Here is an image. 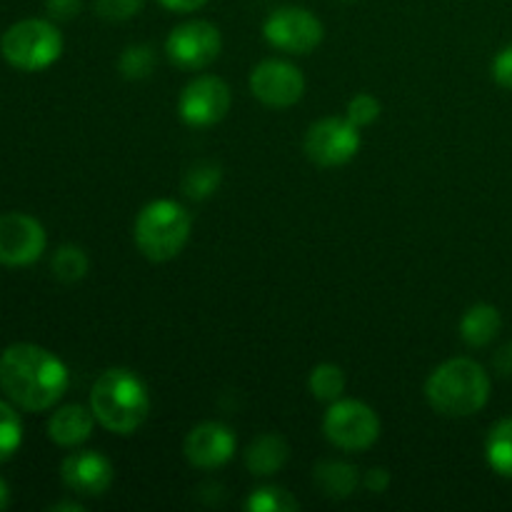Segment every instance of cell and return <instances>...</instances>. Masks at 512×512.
I'll return each instance as SVG.
<instances>
[{
    "label": "cell",
    "instance_id": "7c38bea8",
    "mask_svg": "<svg viewBox=\"0 0 512 512\" xmlns=\"http://www.w3.org/2000/svg\"><path fill=\"white\" fill-rule=\"evenodd\" d=\"M48 235L45 228L28 213L0 215V265L25 268L43 258Z\"/></svg>",
    "mask_w": 512,
    "mask_h": 512
},
{
    "label": "cell",
    "instance_id": "8992f818",
    "mask_svg": "<svg viewBox=\"0 0 512 512\" xmlns=\"http://www.w3.org/2000/svg\"><path fill=\"white\" fill-rule=\"evenodd\" d=\"M323 433L333 448L343 453H363L380 440V418L363 400L340 398L325 410Z\"/></svg>",
    "mask_w": 512,
    "mask_h": 512
},
{
    "label": "cell",
    "instance_id": "3957f363",
    "mask_svg": "<svg viewBox=\"0 0 512 512\" xmlns=\"http://www.w3.org/2000/svg\"><path fill=\"white\" fill-rule=\"evenodd\" d=\"M490 375L470 358H450L425 380L428 405L443 418H470L490 400Z\"/></svg>",
    "mask_w": 512,
    "mask_h": 512
},
{
    "label": "cell",
    "instance_id": "e0dca14e",
    "mask_svg": "<svg viewBox=\"0 0 512 512\" xmlns=\"http://www.w3.org/2000/svg\"><path fill=\"white\" fill-rule=\"evenodd\" d=\"M313 480L320 493L330 500H345L363 485V475L345 460H320L313 470Z\"/></svg>",
    "mask_w": 512,
    "mask_h": 512
},
{
    "label": "cell",
    "instance_id": "4dcf8cb0",
    "mask_svg": "<svg viewBox=\"0 0 512 512\" xmlns=\"http://www.w3.org/2000/svg\"><path fill=\"white\" fill-rule=\"evenodd\" d=\"M493 368L503 378H512V343H505L503 348H498V353L493 355Z\"/></svg>",
    "mask_w": 512,
    "mask_h": 512
},
{
    "label": "cell",
    "instance_id": "4fadbf2b",
    "mask_svg": "<svg viewBox=\"0 0 512 512\" xmlns=\"http://www.w3.org/2000/svg\"><path fill=\"white\" fill-rule=\"evenodd\" d=\"M60 480L80 498H100L115 480V468L98 450H75L60 463Z\"/></svg>",
    "mask_w": 512,
    "mask_h": 512
},
{
    "label": "cell",
    "instance_id": "83f0119b",
    "mask_svg": "<svg viewBox=\"0 0 512 512\" xmlns=\"http://www.w3.org/2000/svg\"><path fill=\"white\" fill-rule=\"evenodd\" d=\"M490 73H493V80L500 88L512 90V43L495 55Z\"/></svg>",
    "mask_w": 512,
    "mask_h": 512
},
{
    "label": "cell",
    "instance_id": "f546056e",
    "mask_svg": "<svg viewBox=\"0 0 512 512\" xmlns=\"http://www.w3.org/2000/svg\"><path fill=\"white\" fill-rule=\"evenodd\" d=\"M363 488L373 495H383L390 488V473L385 468H370L363 475Z\"/></svg>",
    "mask_w": 512,
    "mask_h": 512
},
{
    "label": "cell",
    "instance_id": "9a60e30c",
    "mask_svg": "<svg viewBox=\"0 0 512 512\" xmlns=\"http://www.w3.org/2000/svg\"><path fill=\"white\" fill-rule=\"evenodd\" d=\"M93 410L85 405H63L48 420V438L60 448H80L93 435L95 428Z\"/></svg>",
    "mask_w": 512,
    "mask_h": 512
},
{
    "label": "cell",
    "instance_id": "6da1fadb",
    "mask_svg": "<svg viewBox=\"0 0 512 512\" xmlns=\"http://www.w3.org/2000/svg\"><path fill=\"white\" fill-rule=\"evenodd\" d=\"M68 365L35 343H15L0 355V390L20 410L43 413L68 393Z\"/></svg>",
    "mask_w": 512,
    "mask_h": 512
},
{
    "label": "cell",
    "instance_id": "1f68e13d",
    "mask_svg": "<svg viewBox=\"0 0 512 512\" xmlns=\"http://www.w3.org/2000/svg\"><path fill=\"white\" fill-rule=\"evenodd\" d=\"M165 10L170 13H195V10L203 8L208 0H158Z\"/></svg>",
    "mask_w": 512,
    "mask_h": 512
},
{
    "label": "cell",
    "instance_id": "52a82bcc",
    "mask_svg": "<svg viewBox=\"0 0 512 512\" xmlns=\"http://www.w3.org/2000/svg\"><path fill=\"white\" fill-rule=\"evenodd\" d=\"M263 35L275 50H283L290 55H308L323 43L325 25L308 8L285 5V8L273 10L265 18Z\"/></svg>",
    "mask_w": 512,
    "mask_h": 512
},
{
    "label": "cell",
    "instance_id": "4316f807",
    "mask_svg": "<svg viewBox=\"0 0 512 512\" xmlns=\"http://www.w3.org/2000/svg\"><path fill=\"white\" fill-rule=\"evenodd\" d=\"M143 5L145 0H95L93 10L98 18L108 23H125V20H133L143 10Z\"/></svg>",
    "mask_w": 512,
    "mask_h": 512
},
{
    "label": "cell",
    "instance_id": "8fae6325",
    "mask_svg": "<svg viewBox=\"0 0 512 512\" xmlns=\"http://www.w3.org/2000/svg\"><path fill=\"white\" fill-rule=\"evenodd\" d=\"M250 93L268 108H293L305 95V75L288 60H263L250 70Z\"/></svg>",
    "mask_w": 512,
    "mask_h": 512
},
{
    "label": "cell",
    "instance_id": "44dd1931",
    "mask_svg": "<svg viewBox=\"0 0 512 512\" xmlns=\"http://www.w3.org/2000/svg\"><path fill=\"white\" fill-rule=\"evenodd\" d=\"M50 270H53V275L60 283L73 285L88 275L90 260L85 250L78 248V245H60L53 253V258H50Z\"/></svg>",
    "mask_w": 512,
    "mask_h": 512
},
{
    "label": "cell",
    "instance_id": "5bb4252c",
    "mask_svg": "<svg viewBox=\"0 0 512 512\" xmlns=\"http://www.w3.org/2000/svg\"><path fill=\"white\" fill-rule=\"evenodd\" d=\"M235 448H238V440L235 433L223 423H200L185 435L183 453L185 460L193 465L195 470H218L223 465H228L233 460Z\"/></svg>",
    "mask_w": 512,
    "mask_h": 512
},
{
    "label": "cell",
    "instance_id": "d6a6232c",
    "mask_svg": "<svg viewBox=\"0 0 512 512\" xmlns=\"http://www.w3.org/2000/svg\"><path fill=\"white\" fill-rule=\"evenodd\" d=\"M10 505V488L3 478H0V510H5Z\"/></svg>",
    "mask_w": 512,
    "mask_h": 512
},
{
    "label": "cell",
    "instance_id": "e575fe53",
    "mask_svg": "<svg viewBox=\"0 0 512 512\" xmlns=\"http://www.w3.org/2000/svg\"><path fill=\"white\" fill-rule=\"evenodd\" d=\"M345 3H358V0H345Z\"/></svg>",
    "mask_w": 512,
    "mask_h": 512
},
{
    "label": "cell",
    "instance_id": "ffe728a7",
    "mask_svg": "<svg viewBox=\"0 0 512 512\" xmlns=\"http://www.w3.org/2000/svg\"><path fill=\"white\" fill-rule=\"evenodd\" d=\"M223 180V168L213 160H198L183 175V193L190 200H208Z\"/></svg>",
    "mask_w": 512,
    "mask_h": 512
},
{
    "label": "cell",
    "instance_id": "277c9868",
    "mask_svg": "<svg viewBox=\"0 0 512 512\" xmlns=\"http://www.w3.org/2000/svg\"><path fill=\"white\" fill-rule=\"evenodd\" d=\"M193 233V218L178 200L160 198L145 205L133 225L135 248L150 263L178 258Z\"/></svg>",
    "mask_w": 512,
    "mask_h": 512
},
{
    "label": "cell",
    "instance_id": "f1b7e54d",
    "mask_svg": "<svg viewBox=\"0 0 512 512\" xmlns=\"http://www.w3.org/2000/svg\"><path fill=\"white\" fill-rule=\"evenodd\" d=\"M45 10L53 20H73L78 18L80 10H83V0H45Z\"/></svg>",
    "mask_w": 512,
    "mask_h": 512
},
{
    "label": "cell",
    "instance_id": "ba28073f",
    "mask_svg": "<svg viewBox=\"0 0 512 512\" xmlns=\"http://www.w3.org/2000/svg\"><path fill=\"white\" fill-rule=\"evenodd\" d=\"M360 128L350 123L348 118H320L305 130L303 150L310 163L320 168H338L350 163L360 150Z\"/></svg>",
    "mask_w": 512,
    "mask_h": 512
},
{
    "label": "cell",
    "instance_id": "9c48e42d",
    "mask_svg": "<svg viewBox=\"0 0 512 512\" xmlns=\"http://www.w3.org/2000/svg\"><path fill=\"white\" fill-rule=\"evenodd\" d=\"M223 35L210 20H185L170 30L165 55L180 70H203L218 60Z\"/></svg>",
    "mask_w": 512,
    "mask_h": 512
},
{
    "label": "cell",
    "instance_id": "d6986e66",
    "mask_svg": "<svg viewBox=\"0 0 512 512\" xmlns=\"http://www.w3.org/2000/svg\"><path fill=\"white\" fill-rule=\"evenodd\" d=\"M485 458L493 473L512 480V418H503L490 428L485 440Z\"/></svg>",
    "mask_w": 512,
    "mask_h": 512
},
{
    "label": "cell",
    "instance_id": "2e32d148",
    "mask_svg": "<svg viewBox=\"0 0 512 512\" xmlns=\"http://www.w3.org/2000/svg\"><path fill=\"white\" fill-rule=\"evenodd\" d=\"M290 458V445L283 435L278 433H263L248 445L243 460L245 468L255 478H270V475L280 473Z\"/></svg>",
    "mask_w": 512,
    "mask_h": 512
},
{
    "label": "cell",
    "instance_id": "5b68a950",
    "mask_svg": "<svg viewBox=\"0 0 512 512\" xmlns=\"http://www.w3.org/2000/svg\"><path fill=\"white\" fill-rule=\"evenodd\" d=\"M0 53L13 68L23 73H38L58 63L63 55V33L53 20H18L0 38Z\"/></svg>",
    "mask_w": 512,
    "mask_h": 512
},
{
    "label": "cell",
    "instance_id": "7a4b0ae2",
    "mask_svg": "<svg viewBox=\"0 0 512 512\" xmlns=\"http://www.w3.org/2000/svg\"><path fill=\"white\" fill-rule=\"evenodd\" d=\"M90 410L108 433L128 438L143 428L150 415L148 385L128 368L105 370L90 388Z\"/></svg>",
    "mask_w": 512,
    "mask_h": 512
},
{
    "label": "cell",
    "instance_id": "cb8c5ba5",
    "mask_svg": "<svg viewBox=\"0 0 512 512\" xmlns=\"http://www.w3.org/2000/svg\"><path fill=\"white\" fill-rule=\"evenodd\" d=\"M23 445V420L15 408L0 400V463L13 458Z\"/></svg>",
    "mask_w": 512,
    "mask_h": 512
},
{
    "label": "cell",
    "instance_id": "30bf717a",
    "mask_svg": "<svg viewBox=\"0 0 512 512\" xmlns=\"http://www.w3.org/2000/svg\"><path fill=\"white\" fill-rule=\"evenodd\" d=\"M233 105L230 85L218 75H198L183 88L178 98V115L190 128H213Z\"/></svg>",
    "mask_w": 512,
    "mask_h": 512
},
{
    "label": "cell",
    "instance_id": "484cf974",
    "mask_svg": "<svg viewBox=\"0 0 512 512\" xmlns=\"http://www.w3.org/2000/svg\"><path fill=\"white\" fill-rule=\"evenodd\" d=\"M380 113H383V105H380V100L370 93H358L355 98H350L348 108H345V118L353 125H358V128L373 125L375 120L380 118Z\"/></svg>",
    "mask_w": 512,
    "mask_h": 512
},
{
    "label": "cell",
    "instance_id": "7402d4cb",
    "mask_svg": "<svg viewBox=\"0 0 512 512\" xmlns=\"http://www.w3.org/2000/svg\"><path fill=\"white\" fill-rule=\"evenodd\" d=\"M308 388L320 403H335L345 393V373L333 363H320L310 370Z\"/></svg>",
    "mask_w": 512,
    "mask_h": 512
},
{
    "label": "cell",
    "instance_id": "603a6c76",
    "mask_svg": "<svg viewBox=\"0 0 512 512\" xmlns=\"http://www.w3.org/2000/svg\"><path fill=\"white\" fill-rule=\"evenodd\" d=\"M155 63V50L145 43H133L120 53L118 58V73L123 75L125 80H145L153 75Z\"/></svg>",
    "mask_w": 512,
    "mask_h": 512
},
{
    "label": "cell",
    "instance_id": "d4e9b609",
    "mask_svg": "<svg viewBox=\"0 0 512 512\" xmlns=\"http://www.w3.org/2000/svg\"><path fill=\"white\" fill-rule=\"evenodd\" d=\"M245 508L250 512H293L300 508V503L285 488L265 485V488L250 493V498L245 500Z\"/></svg>",
    "mask_w": 512,
    "mask_h": 512
},
{
    "label": "cell",
    "instance_id": "836d02e7",
    "mask_svg": "<svg viewBox=\"0 0 512 512\" xmlns=\"http://www.w3.org/2000/svg\"><path fill=\"white\" fill-rule=\"evenodd\" d=\"M50 510H68V512H83V505L80 503H55Z\"/></svg>",
    "mask_w": 512,
    "mask_h": 512
},
{
    "label": "cell",
    "instance_id": "ac0fdd59",
    "mask_svg": "<svg viewBox=\"0 0 512 512\" xmlns=\"http://www.w3.org/2000/svg\"><path fill=\"white\" fill-rule=\"evenodd\" d=\"M500 328H503L500 310L490 303L473 305L460 318V338L470 348H485V345H490L498 338Z\"/></svg>",
    "mask_w": 512,
    "mask_h": 512
}]
</instances>
